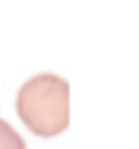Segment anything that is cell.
Returning a JSON list of instances; mask_svg holds the SVG:
<instances>
[{"label": "cell", "instance_id": "cell-2", "mask_svg": "<svg viewBox=\"0 0 139 149\" xmlns=\"http://www.w3.org/2000/svg\"><path fill=\"white\" fill-rule=\"evenodd\" d=\"M0 149H27L24 139L19 136L3 117H0Z\"/></svg>", "mask_w": 139, "mask_h": 149}, {"label": "cell", "instance_id": "cell-1", "mask_svg": "<svg viewBox=\"0 0 139 149\" xmlns=\"http://www.w3.org/2000/svg\"><path fill=\"white\" fill-rule=\"evenodd\" d=\"M16 112L37 136H56L70 125V83L43 72L30 77L16 93Z\"/></svg>", "mask_w": 139, "mask_h": 149}]
</instances>
